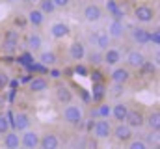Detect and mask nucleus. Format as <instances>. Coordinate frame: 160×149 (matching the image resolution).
Instances as JSON below:
<instances>
[{
	"instance_id": "f3484780",
	"label": "nucleus",
	"mask_w": 160,
	"mask_h": 149,
	"mask_svg": "<svg viewBox=\"0 0 160 149\" xmlns=\"http://www.w3.org/2000/svg\"><path fill=\"white\" fill-rule=\"evenodd\" d=\"M45 17L47 15H43V11H41L39 8H32L28 11V15H26V21H28L30 26L39 28V26H43V23H45Z\"/></svg>"
},
{
	"instance_id": "c85d7f7f",
	"label": "nucleus",
	"mask_w": 160,
	"mask_h": 149,
	"mask_svg": "<svg viewBox=\"0 0 160 149\" xmlns=\"http://www.w3.org/2000/svg\"><path fill=\"white\" fill-rule=\"evenodd\" d=\"M17 50H19V41L2 39V52H4V54H15Z\"/></svg>"
},
{
	"instance_id": "e433bc0d",
	"label": "nucleus",
	"mask_w": 160,
	"mask_h": 149,
	"mask_svg": "<svg viewBox=\"0 0 160 149\" xmlns=\"http://www.w3.org/2000/svg\"><path fill=\"white\" fill-rule=\"evenodd\" d=\"M89 78H91V82H104V74L101 73L97 67H93V71H89V74H88Z\"/></svg>"
},
{
	"instance_id": "79ce46f5",
	"label": "nucleus",
	"mask_w": 160,
	"mask_h": 149,
	"mask_svg": "<svg viewBox=\"0 0 160 149\" xmlns=\"http://www.w3.org/2000/svg\"><path fill=\"white\" fill-rule=\"evenodd\" d=\"M47 73H48V78H52V80H60V78H62V74H63L60 69H56V67H50Z\"/></svg>"
},
{
	"instance_id": "4c0bfd02",
	"label": "nucleus",
	"mask_w": 160,
	"mask_h": 149,
	"mask_svg": "<svg viewBox=\"0 0 160 149\" xmlns=\"http://www.w3.org/2000/svg\"><path fill=\"white\" fill-rule=\"evenodd\" d=\"M73 71H75V74H78V76H88V74H89V67L78 62V64L75 65V69H73Z\"/></svg>"
},
{
	"instance_id": "473e14b6",
	"label": "nucleus",
	"mask_w": 160,
	"mask_h": 149,
	"mask_svg": "<svg viewBox=\"0 0 160 149\" xmlns=\"http://www.w3.org/2000/svg\"><path fill=\"white\" fill-rule=\"evenodd\" d=\"M26 26H28L26 15H15V17H13V28H17V30H24Z\"/></svg>"
},
{
	"instance_id": "b1692460",
	"label": "nucleus",
	"mask_w": 160,
	"mask_h": 149,
	"mask_svg": "<svg viewBox=\"0 0 160 149\" xmlns=\"http://www.w3.org/2000/svg\"><path fill=\"white\" fill-rule=\"evenodd\" d=\"M91 41L93 45H97L99 50H106L110 45V36L106 32H97V34H91Z\"/></svg>"
},
{
	"instance_id": "f8f14e48",
	"label": "nucleus",
	"mask_w": 160,
	"mask_h": 149,
	"mask_svg": "<svg viewBox=\"0 0 160 149\" xmlns=\"http://www.w3.org/2000/svg\"><path fill=\"white\" fill-rule=\"evenodd\" d=\"M39 149H58L60 147V138L54 132H45L43 136H39Z\"/></svg>"
},
{
	"instance_id": "7ed1b4c3",
	"label": "nucleus",
	"mask_w": 160,
	"mask_h": 149,
	"mask_svg": "<svg viewBox=\"0 0 160 149\" xmlns=\"http://www.w3.org/2000/svg\"><path fill=\"white\" fill-rule=\"evenodd\" d=\"M125 123L132 129V131H138L145 125V114L138 108H128V114L125 117Z\"/></svg>"
},
{
	"instance_id": "39448f33",
	"label": "nucleus",
	"mask_w": 160,
	"mask_h": 149,
	"mask_svg": "<svg viewBox=\"0 0 160 149\" xmlns=\"http://www.w3.org/2000/svg\"><path fill=\"white\" fill-rule=\"evenodd\" d=\"M91 129H93L95 138H99V140H108V138L112 136V123H110L108 119H99V121H95Z\"/></svg>"
},
{
	"instance_id": "c03bdc74",
	"label": "nucleus",
	"mask_w": 160,
	"mask_h": 149,
	"mask_svg": "<svg viewBox=\"0 0 160 149\" xmlns=\"http://www.w3.org/2000/svg\"><path fill=\"white\" fill-rule=\"evenodd\" d=\"M52 2H54L56 9H65V8L71 6V0H52Z\"/></svg>"
},
{
	"instance_id": "f704fd0d",
	"label": "nucleus",
	"mask_w": 160,
	"mask_h": 149,
	"mask_svg": "<svg viewBox=\"0 0 160 149\" xmlns=\"http://www.w3.org/2000/svg\"><path fill=\"white\" fill-rule=\"evenodd\" d=\"M128 146L127 149H149V146L145 144V140H138V138H132L130 142H127Z\"/></svg>"
},
{
	"instance_id": "4468645a",
	"label": "nucleus",
	"mask_w": 160,
	"mask_h": 149,
	"mask_svg": "<svg viewBox=\"0 0 160 149\" xmlns=\"http://www.w3.org/2000/svg\"><path fill=\"white\" fill-rule=\"evenodd\" d=\"M86 54H88V52H86V45H84L82 41L77 39V41L71 43V47H69V56H71V60H75V62L78 64V62H82V60L86 58Z\"/></svg>"
},
{
	"instance_id": "2eb2a0df",
	"label": "nucleus",
	"mask_w": 160,
	"mask_h": 149,
	"mask_svg": "<svg viewBox=\"0 0 160 149\" xmlns=\"http://www.w3.org/2000/svg\"><path fill=\"white\" fill-rule=\"evenodd\" d=\"M56 99H58V103H60V105H71V103H73V99H75V95H73V91H71V88H69V86L60 84V86L56 88Z\"/></svg>"
},
{
	"instance_id": "4be33fe9",
	"label": "nucleus",
	"mask_w": 160,
	"mask_h": 149,
	"mask_svg": "<svg viewBox=\"0 0 160 149\" xmlns=\"http://www.w3.org/2000/svg\"><path fill=\"white\" fill-rule=\"evenodd\" d=\"M110 37L114 39H119V37L125 36V21H112L108 24V32H106Z\"/></svg>"
},
{
	"instance_id": "f03ea898",
	"label": "nucleus",
	"mask_w": 160,
	"mask_h": 149,
	"mask_svg": "<svg viewBox=\"0 0 160 149\" xmlns=\"http://www.w3.org/2000/svg\"><path fill=\"white\" fill-rule=\"evenodd\" d=\"M63 119H65V123H69L73 127H78L80 123L84 121V112L77 105H65V108H63Z\"/></svg>"
},
{
	"instance_id": "49530a36",
	"label": "nucleus",
	"mask_w": 160,
	"mask_h": 149,
	"mask_svg": "<svg viewBox=\"0 0 160 149\" xmlns=\"http://www.w3.org/2000/svg\"><path fill=\"white\" fill-rule=\"evenodd\" d=\"M151 149H158V146H155V147H151Z\"/></svg>"
},
{
	"instance_id": "bb28decb",
	"label": "nucleus",
	"mask_w": 160,
	"mask_h": 149,
	"mask_svg": "<svg viewBox=\"0 0 160 149\" xmlns=\"http://www.w3.org/2000/svg\"><path fill=\"white\" fill-rule=\"evenodd\" d=\"M157 69H158V64L145 60L138 71H140V74H142V76H155V74H157Z\"/></svg>"
},
{
	"instance_id": "5701e85b",
	"label": "nucleus",
	"mask_w": 160,
	"mask_h": 149,
	"mask_svg": "<svg viewBox=\"0 0 160 149\" xmlns=\"http://www.w3.org/2000/svg\"><path fill=\"white\" fill-rule=\"evenodd\" d=\"M145 125L149 127V131L158 132L160 131V112L158 110H151L145 116Z\"/></svg>"
},
{
	"instance_id": "aec40b11",
	"label": "nucleus",
	"mask_w": 160,
	"mask_h": 149,
	"mask_svg": "<svg viewBox=\"0 0 160 149\" xmlns=\"http://www.w3.org/2000/svg\"><path fill=\"white\" fill-rule=\"evenodd\" d=\"M127 114H128V105L127 103H116L114 106H112V117L118 121V123H125V117H127Z\"/></svg>"
},
{
	"instance_id": "7c9ffc66",
	"label": "nucleus",
	"mask_w": 160,
	"mask_h": 149,
	"mask_svg": "<svg viewBox=\"0 0 160 149\" xmlns=\"http://www.w3.org/2000/svg\"><path fill=\"white\" fill-rule=\"evenodd\" d=\"M39 9L43 11V15H52L56 11V6L52 0H39Z\"/></svg>"
},
{
	"instance_id": "cd10ccee",
	"label": "nucleus",
	"mask_w": 160,
	"mask_h": 149,
	"mask_svg": "<svg viewBox=\"0 0 160 149\" xmlns=\"http://www.w3.org/2000/svg\"><path fill=\"white\" fill-rule=\"evenodd\" d=\"M101 119H108V117H112V106L108 105V103H99V106H97V112H95Z\"/></svg>"
},
{
	"instance_id": "9d476101",
	"label": "nucleus",
	"mask_w": 160,
	"mask_h": 149,
	"mask_svg": "<svg viewBox=\"0 0 160 149\" xmlns=\"http://www.w3.org/2000/svg\"><path fill=\"white\" fill-rule=\"evenodd\" d=\"M21 146L24 149H38V146H39V132L26 129L22 132V136H21Z\"/></svg>"
},
{
	"instance_id": "ea45409f",
	"label": "nucleus",
	"mask_w": 160,
	"mask_h": 149,
	"mask_svg": "<svg viewBox=\"0 0 160 149\" xmlns=\"http://www.w3.org/2000/svg\"><path fill=\"white\" fill-rule=\"evenodd\" d=\"M119 6H121V4L118 2V0H106V11H108V15H112Z\"/></svg>"
},
{
	"instance_id": "9b49d317",
	"label": "nucleus",
	"mask_w": 160,
	"mask_h": 149,
	"mask_svg": "<svg viewBox=\"0 0 160 149\" xmlns=\"http://www.w3.org/2000/svg\"><path fill=\"white\" fill-rule=\"evenodd\" d=\"M121 60H123V56H121V52L118 49L108 47L106 50H102V64H106L110 67H116V65L121 64Z\"/></svg>"
},
{
	"instance_id": "a878e982",
	"label": "nucleus",
	"mask_w": 160,
	"mask_h": 149,
	"mask_svg": "<svg viewBox=\"0 0 160 149\" xmlns=\"http://www.w3.org/2000/svg\"><path fill=\"white\" fill-rule=\"evenodd\" d=\"M132 39H134V43H138V45H149V30H145V28H134L132 30Z\"/></svg>"
},
{
	"instance_id": "c9c22d12",
	"label": "nucleus",
	"mask_w": 160,
	"mask_h": 149,
	"mask_svg": "<svg viewBox=\"0 0 160 149\" xmlns=\"http://www.w3.org/2000/svg\"><path fill=\"white\" fill-rule=\"evenodd\" d=\"M9 84V74L6 73L4 69H0V91H6Z\"/></svg>"
},
{
	"instance_id": "2f4dec72",
	"label": "nucleus",
	"mask_w": 160,
	"mask_h": 149,
	"mask_svg": "<svg viewBox=\"0 0 160 149\" xmlns=\"http://www.w3.org/2000/svg\"><path fill=\"white\" fill-rule=\"evenodd\" d=\"M4 39H8V41H19L21 39V32L17 30V28H6L4 30Z\"/></svg>"
},
{
	"instance_id": "a19ab883",
	"label": "nucleus",
	"mask_w": 160,
	"mask_h": 149,
	"mask_svg": "<svg viewBox=\"0 0 160 149\" xmlns=\"http://www.w3.org/2000/svg\"><path fill=\"white\" fill-rule=\"evenodd\" d=\"M112 21H125V9H123V6H119V8L112 13Z\"/></svg>"
},
{
	"instance_id": "423d86ee",
	"label": "nucleus",
	"mask_w": 160,
	"mask_h": 149,
	"mask_svg": "<svg viewBox=\"0 0 160 149\" xmlns=\"http://www.w3.org/2000/svg\"><path fill=\"white\" fill-rule=\"evenodd\" d=\"M48 86H50V80H48L47 76H43V74L32 76V78L28 80V90H30L32 93H43V91L48 90Z\"/></svg>"
},
{
	"instance_id": "ddd939ff",
	"label": "nucleus",
	"mask_w": 160,
	"mask_h": 149,
	"mask_svg": "<svg viewBox=\"0 0 160 149\" xmlns=\"http://www.w3.org/2000/svg\"><path fill=\"white\" fill-rule=\"evenodd\" d=\"M145 60H147V58H145L143 52H140V50H130V52L127 54V60H125V62H127V67H128V69H140Z\"/></svg>"
},
{
	"instance_id": "c756f323",
	"label": "nucleus",
	"mask_w": 160,
	"mask_h": 149,
	"mask_svg": "<svg viewBox=\"0 0 160 149\" xmlns=\"http://www.w3.org/2000/svg\"><path fill=\"white\" fill-rule=\"evenodd\" d=\"M86 56H88V64L93 65V67H99L102 64V50H93V52H89Z\"/></svg>"
},
{
	"instance_id": "a18cd8bd",
	"label": "nucleus",
	"mask_w": 160,
	"mask_h": 149,
	"mask_svg": "<svg viewBox=\"0 0 160 149\" xmlns=\"http://www.w3.org/2000/svg\"><path fill=\"white\" fill-rule=\"evenodd\" d=\"M8 2H19V0H8Z\"/></svg>"
},
{
	"instance_id": "20e7f679",
	"label": "nucleus",
	"mask_w": 160,
	"mask_h": 149,
	"mask_svg": "<svg viewBox=\"0 0 160 149\" xmlns=\"http://www.w3.org/2000/svg\"><path fill=\"white\" fill-rule=\"evenodd\" d=\"M112 136L121 144H127V142H130L134 138V131L127 123H118L116 127H112Z\"/></svg>"
},
{
	"instance_id": "dca6fc26",
	"label": "nucleus",
	"mask_w": 160,
	"mask_h": 149,
	"mask_svg": "<svg viewBox=\"0 0 160 149\" xmlns=\"http://www.w3.org/2000/svg\"><path fill=\"white\" fill-rule=\"evenodd\" d=\"M69 34H71V26L67 23H63V21L54 23L50 26V36L54 37V39H63V37H67Z\"/></svg>"
},
{
	"instance_id": "72a5a7b5",
	"label": "nucleus",
	"mask_w": 160,
	"mask_h": 149,
	"mask_svg": "<svg viewBox=\"0 0 160 149\" xmlns=\"http://www.w3.org/2000/svg\"><path fill=\"white\" fill-rule=\"evenodd\" d=\"M8 131H11V123H9V119H8L6 114H0V134L4 136Z\"/></svg>"
},
{
	"instance_id": "de8ad7c7",
	"label": "nucleus",
	"mask_w": 160,
	"mask_h": 149,
	"mask_svg": "<svg viewBox=\"0 0 160 149\" xmlns=\"http://www.w3.org/2000/svg\"><path fill=\"white\" fill-rule=\"evenodd\" d=\"M30 2H34V0H30Z\"/></svg>"
},
{
	"instance_id": "1a4fd4ad",
	"label": "nucleus",
	"mask_w": 160,
	"mask_h": 149,
	"mask_svg": "<svg viewBox=\"0 0 160 149\" xmlns=\"http://www.w3.org/2000/svg\"><path fill=\"white\" fill-rule=\"evenodd\" d=\"M30 127V116L26 112H17L11 119V129L17 132H24Z\"/></svg>"
},
{
	"instance_id": "f257e3e1",
	"label": "nucleus",
	"mask_w": 160,
	"mask_h": 149,
	"mask_svg": "<svg viewBox=\"0 0 160 149\" xmlns=\"http://www.w3.org/2000/svg\"><path fill=\"white\" fill-rule=\"evenodd\" d=\"M132 15H134V19H136L138 23L147 24V23H153V19L157 17V11H155V8L149 6V4H138V6L134 8Z\"/></svg>"
},
{
	"instance_id": "a211bd4d",
	"label": "nucleus",
	"mask_w": 160,
	"mask_h": 149,
	"mask_svg": "<svg viewBox=\"0 0 160 149\" xmlns=\"http://www.w3.org/2000/svg\"><path fill=\"white\" fill-rule=\"evenodd\" d=\"M4 147L6 149H19L21 147V136L17 131H8L4 134Z\"/></svg>"
},
{
	"instance_id": "412c9836",
	"label": "nucleus",
	"mask_w": 160,
	"mask_h": 149,
	"mask_svg": "<svg viewBox=\"0 0 160 149\" xmlns=\"http://www.w3.org/2000/svg\"><path fill=\"white\" fill-rule=\"evenodd\" d=\"M106 84L104 82H93V86H91V97H93V101L99 105V103H102L104 101V95H106Z\"/></svg>"
},
{
	"instance_id": "37998d69",
	"label": "nucleus",
	"mask_w": 160,
	"mask_h": 149,
	"mask_svg": "<svg viewBox=\"0 0 160 149\" xmlns=\"http://www.w3.org/2000/svg\"><path fill=\"white\" fill-rule=\"evenodd\" d=\"M123 91H125V84H116V82H114V88H112V95H114V97H119Z\"/></svg>"
},
{
	"instance_id": "6e6552de",
	"label": "nucleus",
	"mask_w": 160,
	"mask_h": 149,
	"mask_svg": "<svg viewBox=\"0 0 160 149\" xmlns=\"http://www.w3.org/2000/svg\"><path fill=\"white\" fill-rule=\"evenodd\" d=\"M84 19H86L88 23H99V21L102 19V8H101L99 4H95V2L88 4V6L84 8Z\"/></svg>"
},
{
	"instance_id": "0eeeda50",
	"label": "nucleus",
	"mask_w": 160,
	"mask_h": 149,
	"mask_svg": "<svg viewBox=\"0 0 160 149\" xmlns=\"http://www.w3.org/2000/svg\"><path fill=\"white\" fill-rule=\"evenodd\" d=\"M130 78H132V73L127 65H116L114 71L110 73V80L116 84H127Z\"/></svg>"
},
{
	"instance_id": "58836bf2",
	"label": "nucleus",
	"mask_w": 160,
	"mask_h": 149,
	"mask_svg": "<svg viewBox=\"0 0 160 149\" xmlns=\"http://www.w3.org/2000/svg\"><path fill=\"white\" fill-rule=\"evenodd\" d=\"M149 43L155 45V47H158L160 45V30L158 28H155L153 32H149Z\"/></svg>"
},
{
	"instance_id": "393cba45",
	"label": "nucleus",
	"mask_w": 160,
	"mask_h": 149,
	"mask_svg": "<svg viewBox=\"0 0 160 149\" xmlns=\"http://www.w3.org/2000/svg\"><path fill=\"white\" fill-rule=\"evenodd\" d=\"M41 47H43V39L38 32H32L28 39H26V49L30 50V52H39Z\"/></svg>"
},
{
	"instance_id": "6ab92c4d",
	"label": "nucleus",
	"mask_w": 160,
	"mask_h": 149,
	"mask_svg": "<svg viewBox=\"0 0 160 149\" xmlns=\"http://www.w3.org/2000/svg\"><path fill=\"white\" fill-rule=\"evenodd\" d=\"M39 62L41 65H45L47 69H50V67H56V64H58V54L54 52V50H43L39 54Z\"/></svg>"
}]
</instances>
